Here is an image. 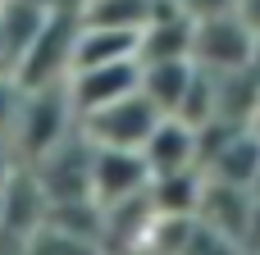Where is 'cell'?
<instances>
[{
	"label": "cell",
	"instance_id": "7a4b0ae2",
	"mask_svg": "<svg viewBox=\"0 0 260 255\" xmlns=\"http://www.w3.org/2000/svg\"><path fill=\"white\" fill-rule=\"evenodd\" d=\"M160 119H165V114L155 110V100L137 87V91H128L123 100L82 114V132H87L96 146H137V151H142Z\"/></svg>",
	"mask_w": 260,
	"mask_h": 255
},
{
	"label": "cell",
	"instance_id": "8fae6325",
	"mask_svg": "<svg viewBox=\"0 0 260 255\" xmlns=\"http://www.w3.org/2000/svg\"><path fill=\"white\" fill-rule=\"evenodd\" d=\"M41 27H46V9L37 0H5V9H0V41L9 50V59H23V50L37 41Z\"/></svg>",
	"mask_w": 260,
	"mask_h": 255
},
{
	"label": "cell",
	"instance_id": "3957f363",
	"mask_svg": "<svg viewBox=\"0 0 260 255\" xmlns=\"http://www.w3.org/2000/svg\"><path fill=\"white\" fill-rule=\"evenodd\" d=\"M151 164H146V151L137 146H96L91 155V201L105 210V205H119L128 196H142L151 187Z\"/></svg>",
	"mask_w": 260,
	"mask_h": 255
},
{
	"label": "cell",
	"instance_id": "5b68a950",
	"mask_svg": "<svg viewBox=\"0 0 260 255\" xmlns=\"http://www.w3.org/2000/svg\"><path fill=\"white\" fill-rule=\"evenodd\" d=\"M137 87H142V59H114V64H91V68L69 73V100H73L78 114L114 105Z\"/></svg>",
	"mask_w": 260,
	"mask_h": 255
},
{
	"label": "cell",
	"instance_id": "4fadbf2b",
	"mask_svg": "<svg viewBox=\"0 0 260 255\" xmlns=\"http://www.w3.org/2000/svg\"><path fill=\"white\" fill-rule=\"evenodd\" d=\"M238 14H242V18L251 23V32L260 37V0H242V5H238Z\"/></svg>",
	"mask_w": 260,
	"mask_h": 255
},
{
	"label": "cell",
	"instance_id": "6da1fadb",
	"mask_svg": "<svg viewBox=\"0 0 260 255\" xmlns=\"http://www.w3.org/2000/svg\"><path fill=\"white\" fill-rule=\"evenodd\" d=\"M260 37L251 32V23L233 9V14H210L197 18L192 27V59L215 68V73H233V68H251Z\"/></svg>",
	"mask_w": 260,
	"mask_h": 255
},
{
	"label": "cell",
	"instance_id": "52a82bcc",
	"mask_svg": "<svg viewBox=\"0 0 260 255\" xmlns=\"http://www.w3.org/2000/svg\"><path fill=\"white\" fill-rule=\"evenodd\" d=\"M146 164L151 173H178V169H197L201 164V141H197V128L178 114H165L155 123V132L146 137Z\"/></svg>",
	"mask_w": 260,
	"mask_h": 255
},
{
	"label": "cell",
	"instance_id": "5bb4252c",
	"mask_svg": "<svg viewBox=\"0 0 260 255\" xmlns=\"http://www.w3.org/2000/svg\"><path fill=\"white\" fill-rule=\"evenodd\" d=\"M251 192H256V196H260V173H256V183H251Z\"/></svg>",
	"mask_w": 260,
	"mask_h": 255
},
{
	"label": "cell",
	"instance_id": "7c38bea8",
	"mask_svg": "<svg viewBox=\"0 0 260 255\" xmlns=\"http://www.w3.org/2000/svg\"><path fill=\"white\" fill-rule=\"evenodd\" d=\"M192 18H210V14H233L242 0H178Z\"/></svg>",
	"mask_w": 260,
	"mask_h": 255
},
{
	"label": "cell",
	"instance_id": "9c48e42d",
	"mask_svg": "<svg viewBox=\"0 0 260 255\" xmlns=\"http://www.w3.org/2000/svg\"><path fill=\"white\" fill-rule=\"evenodd\" d=\"M206 169L215 183H233V187H251L260 173V137L238 128L215 155H206Z\"/></svg>",
	"mask_w": 260,
	"mask_h": 255
},
{
	"label": "cell",
	"instance_id": "ba28073f",
	"mask_svg": "<svg viewBox=\"0 0 260 255\" xmlns=\"http://www.w3.org/2000/svg\"><path fill=\"white\" fill-rule=\"evenodd\" d=\"M192 73H197V59L192 55H178V59H151L142 64V91L155 100L160 114H178L187 87H192Z\"/></svg>",
	"mask_w": 260,
	"mask_h": 255
},
{
	"label": "cell",
	"instance_id": "277c9868",
	"mask_svg": "<svg viewBox=\"0 0 260 255\" xmlns=\"http://www.w3.org/2000/svg\"><path fill=\"white\" fill-rule=\"evenodd\" d=\"M78 110H73V100H69V91H59V87H32V100H23V114L14 119L18 123V146L27 151V155H46V151H55L64 137H69V119H73Z\"/></svg>",
	"mask_w": 260,
	"mask_h": 255
},
{
	"label": "cell",
	"instance_id": "30bf717a",
	"mask_svg": "<svg viewBox=\"0 0 260 255\" xmlns=\"http://www.w3.org/2000/svg\"><path fill=\"white\" fill-rule=\"evenodd\" d=\"M206 196V183L197 169H178V173H155L151 178V201L160 214H197Z\"/></svg>",
	"mask_w": 260,
	"mask_h": 255
},
{
	"label": "cell",
	"instance_id": "8992f818",
	"mask_svg": "<svg viewBox=\"0 0 260 255\" xmlns=\"http://www.w3.org/2000/svg\"><path fill=\"white\" fill-rule=\"evenodd\" d=\"M142 50V27H123V23H82V32L73 37V68H91V64H114V59H137Z\"/></svg>",
	"mask_w": 260,
	"mask_h": 255
}]
</instances>
